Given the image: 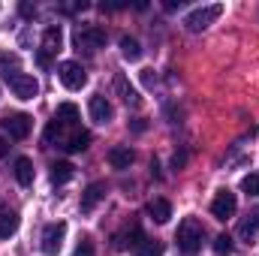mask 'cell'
<instances>
[{
    "mask_svg": "<svg viewBox=\"0 0 259 256\" xmlns=\"http://www.w3.org/2000/svg\"><path fill=\"white\" fill-rule=\"evenodd\" d=\"M202 238H205V226H202L196 217H184L181 226H178V235H175L178 250H181V253H196V250L202 247Z\"/></svg>",
    "mask_w": 259,
    "mask_h": 256,
    "instance_id": "6da1fadb",
    "label": "cell"
},
{
    "mask_svg": "<svg viewBox=\"0 0 259 256\" xmlns=\"http://www.w3.org/2000/svg\"><path fill=\"white\" fill-rule=\"evenodd\" d=\"M220 15H223V3H208V6H199V9H193V12L184 18V27H187L190 33H202V30H205V27H211Z\"/></svg>",
    "mask_w": 259,
    "mask_h": 256,
    "instance_id": "7a4b0ae2",
    "label": "cell"
},
{
    "mask_svg": "<svg viewBox=\"0 0 259 256\" xmlns=\"http://www.w3.org/2000/svg\"><path fill=\"white\" fill-rule=\"evenodd\" d=\"M106 30L103 27H97V24H84V27H78L75 30V36H72V42H75V49L78 52H88V55H94V52H100L103 46H106Z\"/></svg>",
    "mask_w": 259,
    "mask_h": 256,
    "instance_id": "3957f363",
    "label": "cell"
},
{
    "mask_svg": "<svg viewBox=\"0 0 259 256\" xmlns=\"http://www.w3.org/2000/svg\"><path fill=\"white\" fill-rule=\"evenodd\" d=\"M58 78L64 81V88H69V91H78V88H84V81H88L81 64H75V61H64V64L58 66Z\"/></svg>",
    "mask_w": 259,
    "mask_h": 256,
    "instance_id": "277c9868",
    "label": "cell"
},
{
    "mask_svg": "<svg viewBox=\"0 0 259 256\" xmlns=\"http://www.w3.org/2000/svg\"><path fill=\"white\" fill-rule=\"evenodd\" d=\"M64 235H66V223H49L46 229H42V253L55 256L61 247H64Z\"/></svg>",
    "mask_w": 259,
    "mask_h": 256,
    "instance_id": "5b68a950",
    "label": "cell"
},
{
    "mask_svg": "<svg viewBox=\"0 0 259 256\" xmlns=\"http://www.w3.org/2000/svg\"><path fill=\"white\" fill-rule=\"evenodd\" d=\"M235 208H238V199H235L232 190H220L214 196V202H211V214H214L217 220H229V217L235 214Z\"/></svg>",
    "mask_w": 259,
    "mask_h": 256,
    "instance_id": "8992f818",
    "label": "cell"
},
{
    "mask_svg": "<svg viewBox=\"0 0 259 256\" xmlns=\"http://www.w3.org/2000/svg\"><path fill=\"white\" fill-rule=\"evenodd\" d=\"M9 88H12V94L18 100H33L39 94V81L33 75H27V72H18L15 78H9Z\"/></svg>",
    "mask_w": 259,
    "mask_h": 256,
    "instance_id": "52a82bcc",
    "label": "cell"
},
{
    "mask_svg": "<svg viewBox=\"0 0 259 256\" xmlns=\"http://www.w3.org/2000/svg\"><path fill=\"white\" fill-rule=\"evenodd\" d=\"M112 88H115V94H118V97H121L127 106H133V109H136V106H142V97H139V91L130 84V78L124 75V72H118V75L112 78Z\"/></svg>",
    "mask_w": 259,
    "mask_h": 256,
    "instance_id": "ba28073f",
    "label": "cell"
},
{
    "mask_svg": "<svg viewBox=\"0 0 259 256\" xmlns=\"http://www.w3.org/2000/svg\"><path fill=\"white\" fill-rule=\"evenodd\" d=\"M88 112H91L94 124H109V121L115 118V109H112V103H109V100H106L103 94L91 97V106H88Z\"/></svg>",
    "mask_w": 259,
    "mask_h": 256,
    "instance_id": "9c48e42d",
    "label": "cell"
},
{
    "mask_svg": "<svg viewBox=\"0 0 259 256\" xmlns=\"http://www.w3.org/2000/svg\"><path fill=\"white\" fill-rule=\"evenodd\" d=\"M3 127H6V133H9L12 139H27V133H30V115H24V112L6 115V118H3Z\"/></svg>",
    "mask_w": 259,
    "mask_h": 256,
    "instance_id": "30bf717a",
    "label": "cell"
},
{
    "mask_svg": "<svg viewBox=\"0 0 259 256\" xmlns=\"http://www.w3.org/2000/svg\"><path fill=\"white\" fill-rule=\"evenodd\" d=\"M61 46H64V30L55 24V27H49V30L42 33V55H46V58H52V55H58V52H61Z\"/></svg>",
    "mask_w": 259,
    "mask_h": 256,
    "instance_id": "8fae6325",
    "label": "cell"
},
{
    "mask_svg": "<svg viewBox=\"0 0 259 256\" xmlns=\"http://www.w3.org/2000/svg\"><path fill=\"white\" fill-rule=\"evenodd\" d=\"M133 160H136V154L130 151L127 145H115V148L109 151V166H112V169H130Z\"/></svg>",
    "mask_w": 259,
    "mask_h": 256,
    "instance_id": "7c38bea8",
    "label": "cell"
},
{
    "mask_svg": "<svg viewBox=\"0 0 259 256\" xmlns=\"http://www.w3.org/2000/svg\"><path fill=\"white\" fill-rule=\"evenodd\" d=\"M148 214H151L154 223H169V217H172V202H169V199H151V202H148Z\"/></svg>",
    "mask_w": 259,
    "mask_h": 256,
    "instance_id": "4fadbf2b",
    "label": "cell"
},
{
    "mask_svg": "<svg viewBox=\"0 0 259 256\" xmlns=\"http://www.w3.org/2000/svg\"><path fill=\"white\" fill-rule=\"evenodd\" d=\"M103 196H106V187H103V184H91L88 190L81 193V211H84V214H91V211L100 205V199H103Z\"/></svg>",
    "mask_w": 259,
    "mask_h": 256,
    "instance_id": "5bb4252c",
    "label": "cell"
},
{
    "mask_svg": "<svg viewBox=\"0 0 259 256\" xmlns=\"http://www.w3.org/2000/svg\"><path fill=\"white\" fill-rule=\"evenodd\" d=\"M15 181H18L21 187H30V184H33V163H30L27 157H18V160H15Z\"/></svg>",
    "mask_w": 259,
    "mask_h": 256,
    "instance_id": "9a60e30c",
    "label": "cell"
},
{
    "mask_svg": "<svg viewBox=\"0 0 259 256\" xmlns=\"http://www.w3.org/2000/svg\"><path fill=\"white\" fill-rule=\"evenodd\" d=\"M259 232V211H253V214H247L241 223H238V238H244V241H253Z\"/></svg>",
    "mask_w": 259,
    "mask_h": 256,
    "instance_id": "2e32d148",
    "label": "cell"
},
{
    "mask_svg": "<svg viewBox=\"0 0 259 256\" xmlns=\"http://www.w3.org/2000/svg\"><path fill=\"white\" fill-rule=\"evenodd\" d=\"M15 229H18V214L15 211H0V238H9V235H15Z\"/></svg>",
    "mask_w": 259,
    "mask_h": 256,
    "instance_id": "e0dca14e",
    "label": "cell"
},
{
    "mask_svg": "<svg viewBox=\"0 0 259 256\" xmlns=\"http://www.w3.org/2000/svg\"><path fill=\"white\" fill-rule=\"evenodd\" d=\"M88 145H91V133H84V130H75L69 139H64V148L72 151V154H75V151H84Z\"/></svg>",
    "mask_w": 259,
    "mask_h": 256,
    "instance_id": "ac0fdd59",
    "label": "cell"
},
{
    "mask_svg": "<svg viewBox=\"0 0 259 256\" xmlns=\"http://www.w3.org/2000/svg\"><path fill=\"white\" fill-rule=\"evenodd\" d=\"M121 55H124L127 61H139V58H142V46H139V39H133V36H121Z\"/></svg>",
    "mask_w": 259,
    "mask_h": 256,
    "instance_id": "d6986e66",
    "label": "cell"
},
{
    "mask_svg": "<svg viewBox=\"0 0 259 256\" xmlns=\"http://www.w3.org/2000/svg\"><path fill=\"white\" fill-rule=\"evenodd\" d=\"M55 118H58L61 124H66V127H72V124L78 121V109H75L72 103H64V106L58 109V115H55Z\"/></svg>",
    "mask_w": 259,
    "mask_h": 256,
    "instance_id": "ffe728a7",
    "label": "cell"
},
{
    "mask_svg": "<svg viewBox=\"0 0 259 256\" xmlns=\"http://www.w3.org/2000/svg\"><path fill=\"white\" fill-rule=\"evenodd\" d=\"M72 178V163H55L52 166V181L55 184H66Z\"/></svg>",
    "mask_w": 259,
    "mask_h": 256,
    "instance_id": "44dd1931",
    "label": "cell"
},
{
    "mask_svg": "<svg viewBox=\"0 0 259 256\" xmlns=\"http://www.w3.org/2000/svg\"><path fill=\"white\" fill-rule=\"evenodd\" d=\"M232 250H235V244H232V238H229L226 232L214 238V253H217V256H229Z\"/></svg>",
    "mask_w": 259,
    "mask_h": 256,
    "instance_id": "7402d4cb",
    "label": "cell"
},
{
    "mask_svg": "<svg viewBox=\"0 0 259 256\" xmlns=\"http://www.w3.org/2000/svg\"><path fill=\"white\" fill-rule=\"evenodd\" d=\"M136 256H163V244L160 241H142L136 247Z\"/></svg>",
    "mask_w": 259,
    "mask_h": 256,
    "instance_id": "603a6c76",
    "label": "cell"
},
{
    "mask_svg": "<svg viewBox=\"0 0 259 256\" xmlns=\"http://www.w3.org/2000/svg\"><path fill=\"white\" fill-rule=\"evenodd\" d=\"M0 75L9 81V78H15L18 75V61L15 58H0Z\"/></svg>",
    "mask_w": 259,
    "mask_h": 256,
    "instance_id": "cb8c5ba5",
    "label": "cell"
},
{
    "mask_svg": "<svg viewBox=\"0 0 259 256\" xmlns=\"http://www.w3.org/2000/svg\"><path fill=\"white\" fill-rule=\"evenodd\" d=\"M64 130H66V124H61V121L55 118V121L46 127V145H55V139H61V136H64Z\"/></svg>",
    "mask_w": 259,
    "mask_h": 256,
    "instance_id": "d4e9b609",
    "label": "cell"
},
{
    "mask_svg": "<svg viewBox=\"0 0 259 256\" xmlns=\"http://www.w3.org/2000/svg\"><path fill=\"white\" fill-rule=\"evenodd\" d=\"M241 190L250 193V196H259V175H244V181H241Z\"/></svg>",
    "mask_w": 259,
    "mask_h": 256,
    "instance_id": "484cf974",
    "label": "cell"
},
{
    "mask_svg": "<svg viewBox=\"0 0 259 256\" xmlns=\"http://www.w3.org/2000/svg\"><path fill=\"white\" fill-rule=\"evenodd\" d=\"M72 256H94V241H91V238H81Z\"/></svg>",
    "mask_w": 259,
    "mask_h": 256,
    "instance_id": "4316f807",
    "label": "cell"
},
{
    "mask_svg": "<svg viewBox=\"0 0 259 256\" xmlns=\"http://www.w3.org/2000/svg\"><path fill=\"white\" fill-rule=\"evenodd\" d=\"M18 12H21L24 18H33V15H36V6H30V3H21V6H18Z\"/></svg>",
    "mask_w": 259,
    "mask_h": 256,
    "instance_id": "83f0119b",
    "label": "cell"
},
{
    "mask_svg": "<svg viewBox=\"0 0 259 256\" xmlns=\"http://www.w3.org/2000/svg\"><path fill=\"white\" fill-rule=\"evenodd\" d=\"M142 81H145V84H154V81H157V72H154V69H142Z\"/></svg>",
    "mask_w": 259,
    "mask_h": 256,
    "instance_id": "f1b7e54d",
    "label": "cell"
},
{
    "mask_svg": "<svg viewBox=\"0 0 259 256\" xmlns=\"http://www.w3.org/2000/svg\"><path fill=\"white\" fill-rule=\"evenodd\" d=\"M184 163H187V154H175V157H172V166H175V169H181Z\"/></svg>",
    "mask_w": 259,
    "mask_h": 256,
    "instance_id": "f546056e",
    "label": "cell"
},
{
    "mask_svg": "<svg viewBox=\"0 0 259 256\" xmlns=\"http://www.w3.org/2000/svg\"><path fill=\"white\" fill-rule=\"evenodd\" d=\"M6 151H9V142H6V139L0 136V157H6Z\"/></svg>",
    "mask_w": 259,
    "mask_h": 256,
    "instance_id": "4dcf8cb0",
    "label": "cell"
}]
</instances>
